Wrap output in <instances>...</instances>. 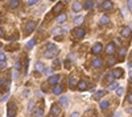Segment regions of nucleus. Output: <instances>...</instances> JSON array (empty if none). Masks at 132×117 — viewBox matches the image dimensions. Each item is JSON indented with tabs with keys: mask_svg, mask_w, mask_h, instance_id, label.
Wrapping results in <instances>:
<instances>
[{
	"mask_svg": "<svg viewBox=\"0 0 132 117\" xmlns=\"http://www.w3.org/2000/svg\"><path fill=\"white\" fill-rule=\"evenodd\" d=\"M60 53V50L57 49L56 45H53V44H49L46 46V50L44 51V57L45 58H48V59H51V58H54V57H57Z\"/></svg>",
	"mask_w": 132,
	"mask_h": 117,
	"instance_id": "obj_1",
	"label": "nucleus"
},
{
	"mask_svg": "<svg viewBox=\"0 0 132 117\" xmlns=\"http://www.w3.org/2000/svg\"><path fill=\"white\" fill-rule=\"evenodd\" d=\"M34 29H36V22H34V21H28V22H27V25H25V29H24L25 36L32 34Z\"/></svg>",
	"mask_w": 132,
	"mask_h": 117,
	"instance_id": "obj_2",
	"label": "nucleus"
},
{
	"mask_svg": "<svg viewBox=\"0 0 132 117\" xmlns=\"http://www.w3.org/2000/svg\"><path fill=\"white\" fill-rule=\"evenodd\" d=\"M16 110H17V108H16V104L9 101L8 103V112H7V117H15L16 116Z\"/></svg>",
	"mask_w": 132,
	"mask_h": 117,
	"instance_id": "obj_3",
	"label": "nucleus"
},
{
	"mask_svg": "<svg viewBox=\"0 0 132 117\" xmlns=\"http://www.w3.org/2000/svg\"><path fill=\"white\" fill-rule=\"evenodd\" d=\"M102 51H103V45L101 44V42H96L94 46H92V49H91V53H92V54H95V55L101 54Z\"/></svg>",
	"mask_w": 132,
	"mask_h": 117,
	"instance_id": "obj_4",
	"label": "nucleus"
},
{
	"mask_svg": "<svg viewBox=\"0 0 132 117\" xmlns=\"http://www.w3.org/2000/svg\"><path fill=\"white\" fill-rule=\"evenodd\" d=\"M85 34H86V32L83 30V29H75V32H74V37L77 38V40H81V38L85 37Z\"/></svg>",
	"mask_w": 132,
	"mask_h": 117,
	"instance_id": "obj_5",
	"label": "nucleus"
},
{
	"mask_svg": "<svg viewBox=\"0 0 132 117\" xmlns=\"http://www.w3.org/2000/svg\"><path fill=\"white\" fill-rule=\"evenodd\" d=\"M91 64H92V67H95V69H99V67L103 66V59H101V58H95V59L91 61Z\"/></svg>",
	"mask_w": 132,
	"mask_h": 117,
	"instance_id": "obj_6",
	"label": "nucleus"
},
{
	"mask_svg": "<svg viewBox=\"0 0 132 117\" xmlns=\"http://www.w3.org/2000/svg\"><path fill=\"white\" fill-rule=\"evenodd\" d=\"M106 53H107L108 55H112L115 53V44H112V42H110V44L107 45V46H106Z\"/></svg>",
	"mask_w": 132,
	"mask_h": 117,
	"instance_id": "obj_7",
	"label": "nucleus"
},
{
	"mask_svg": "<svg viewBox=\"0 0 132 117\" xmlns=\"http://www.w3.org/2000/svg\"><path fill=\"white\" fill-rule=\"evenodd\" d=\"M101 8L103 9V11H108V9H111V8H112V3H111V0H104V1L102 3Z\"/></svg>",
	"mask_w": 132,
	"mask_h": 117,
	"instance_id": "obj_8",
	"label": "nucleus"
},
{
	"mask_svg": "<svg viewBox=\"0 0 132 117\" xmlns=\"http://www.w3.org/2000/svg\"><path fill=\"white\" fill-rule=\"evenodd\" d=\"M131 28H128V27H124V28H122L120 29V34L123 36V37H125V38H128L131 36Z\"/></svg>",
	"mask_w": 132,
	"mask_h": 117,
	"instance_id": "obj_9",
	"label": "nucleus"
},
{
	"mask_svg": "<svg viewBox=\"0 0 132 117\" xmlns=\"http://www.w3.org/2000/svg\"><path fill=\"white\" fill-rule=\"evenodd\" d=\"M77 87H78L79 91H86V90L89 88L87 82H85V80H78V84H77Z\"/></svg>",
	"mask_w": 132,
	"mask_h": 117,
	"instance_id": "obj_10",
	"label": "nucleus"
},
{
	"mask_svg": "<svg viewBox=\"0 0 132 117\" xmlns=\"http://www.w3.org/2000/svg\"><path fill=\"white\" fill-rule=\"evenodd\" d=\"M58 103H60V105L62 107V108H66L67 104H69V99H67V96H61Z\"/></svg>",
	"mask_w": 132,
	"mask_h": 117,
	"instance_id": "obj_11",
	"label": "nucleus"
},
{
	"mask_svg": "<svg viewBox=\"0 0 132 117\" xmlns=\"http://www.w3.org/2000/svg\"><path fill=\"white\" fill-rule=\"evenodd\" d=\"M111 75L114 76V79L122 78V76H123V70H122V69H115L114 71H112V74H111Z\"/></svg>",
	"mask_w": 132,
	"mask_h": 117,
	"instance_id": "obj_12",
	"label": "nucleus"
},
{
	"mask_svg": "<svg viewBox=\"0 0 132 117\" xmlns=\"http://www.w3.org/2000/svg\"><path fill=\"white\" fill-rule=\"evenodd\" d=\"M71 9H73L74 12H79L81 9H83V7H82V4L79 1H74L73 5H71Z\"/></svg>",
	"mask_w": 132,
	"mask_h": 117,
	"instance_id": "obj_13",
	"label": "nucleus"
},
{
	"mask_svg": "<svg viewBox=\"0 0 132 117\" xmlns=\"http://www.w3.org/2000/svg\"><path fill=\"white\" fill-rule=\"evenodd\" d=\"M78 84V80H77L75 76H70L69 78V87L70 88H75V86Z\"/></svg>",
	"mask_w": 132,
	"mask_h": 117,
	"instance_id": "obj_14",
	"label": "nucleus"
},
{
	"mask_svg": "<svg viewBox=\"0 0 132 117\" xmlns=\"http://www.w3.org/2000/svg\"><path fill=\"white\" fill-rule=\"evenodd\" d=\"M62 9H63V4H62V3H58V4L53 8V13L54 15H58V13L62 12Z\"/></svg>",
	"mask_w": 132,
	"mask_h": 117,
	"instance_id": "obj_15",
	"label": "nucleus"
},
{
	"mask_svg": "<svg viewBox=\"0 0 132 117\" xmlns=\"http://www.w3.org/2000/svg\"><path fill=\"white\" fill-rule=\"evenodd\" d=\"M50 112H51V115H54V116H58L60 113H61V109H60V107L57 105V104H54V105H51V109H50Z\"/></svg>",
	"mask_w": 132,
	"mask_h": 117,
	"instance_id": "obj_16",
	"label": "nucleus"
},
{
	"mask_svg": "<svg viewBox=\"0 0 132 117\" xmlns=\"http://www.w3.org/2000/svg\"><path fill=\"white\" fill-rule=\"evenodd\" d=\"M58 80H60V75H51L49 79H48V82L50 84H54V86H56V84L58 83Z\"/></svg>",
	"mask_w": 132,
	"mask_h": 117,
	"instance_id": "obj_17",
	"label": "nucleus"
},
{
	"mask_svg": "<svg viewBox=\"0 0 132 117\" xmlns=\"http://www.w3.org/2000/svg\"><path fill=\"white\" fill-rule=\"evenodd\" d=\"M62 86H58V84H56V86H54V88H53V93L54 95H61V93H62Z\"/></svg>",
	"mask_w": 132,
	"mask_h": 117,
	"instance_id": "obj_18",
	"label": "nucleus"
},
{
	"mask_svg": "<svg viewBox=\"0 0 132 117\" xmlns=\"http://www.w3.org/2000/svg\"><path fill=\"white\" fill-rule=\"evenodd\" d=\"M19 4H20V0H11L8 5H9V8H11V9H15V8L19 7Z\"/></svg>",
	"mask_w": 132,
	"mask_h": 117,
	"instance_id": "obj_19",
	"label": "nucleus"
},
{
	"mask_svg": "<svg viewBox=\"0 0 132 117\" xmlns=\"http://www.w3.org/2000/svg\"><path fill=\"white\" fill-rule=\"evenodd\" d=\"M104 95H106V91L104 90H101V91H98V92L94 95V99L95 100H101V97H103Z\"/></svg>",
	"mask_w": 132,
	"mask_h": 117,
	"instance_id": "obj_20",
	"label": "nucleus"
},
{
	"mask_svg": "<svg viewBox=\"0 0 132 117\" xmlns=\"http://www.w3.org/2000/svg\"><path fill=\"white\" fill-rule=\"evenodd\" d=\"M33 116H34V117H42V116H44V109H42V108H37V109H34Z\"/></svg>",
	"mask_w": 132,
	"mask_h": 117,
	"instance_id": "obj_21",
	"label": "nucleus"
},
{
	"mask_svg": "<svg viewBox=\"0 0 132 117\" xmlns=\"http://www.w3.org/2000/svg\"><path fill=\"white\" fill-rule=\"evenodd\" d=\"M85 9H91L92 7H94V1H91V0H87V1H85V4L82 5Z\"/></svg>",
	"mask_w": 132,
	"mask_h": 117,
	"instance_id": "obj_22",
	"label": "nucleus"
},
{
	"mask_svg": "<svg viewBox=\"0 0 132 117\" xmlns=\"http://www.w3.org/2000/svg\"><path fill=\"white\" fill-rule=\"evenodd\" d=\"M99 105H101V109H107L108 108V105H110V101H108V100H102L101 103H99Z\"/></svg>",
	"mask_w": 132,
	"mask_h": 117,
	"instance_id": "obj_23",
	"label": "nucleus"
},
{
	"mask_svg": "<svg viewBox=\"0 0 132 117\" xmlns=\"http://www.w3.org/2000/svg\"><path fill=\"white\" fill-rule=\"evenodd\" d=\"M34 69H36V71H38V72H42V71L45 70V66H44V63L37 62L36 66H34Z\"/></svg>",
	"mask_w": 132,
	"mask_h": 117,
	"instance_id": "obj_24",
	"label": "nucleus"
},
{
	"mask_svg": "<svg viewBox=\"0 0 132 117\" xmlns=\"http://www.w3.org/2000/svg\"><path fill=\"white\" fill-rule=\"evenodd\" d=\"M66 15H58V17L56 18L57 20V22H58V24H62V22H65L66 21Z\"/></svg>",
	"mask_w": 132,
	"mask_h": 117,
	"instance_id": "obj_25",
	"label": "nucleus"
},
{
	"mask_svg": "<svg viewBox=\"0 0 132 117\" xmlns=\"http://www.w3.org/2000/svg\"><path fill=\"white\" fill-rule=\"evenodd\" d=\"M108 21H110V18H108L107 16H102L101 20H99V24H101V25H106V24H108Z\"/></svg>",
	"mask_w": 132,
	"mask_h": 117,
	"instance_id": "obj_26",
	"label": "nucleus"
},
{
	"mask_svg": "<svg viewBox=\"0 0 132 117\" xmlns=\"http://www.w3.org/2000/svg\"><path fill=\"white\" fill-rule=\"evenodd\" d=\"M17 47H19V45L16 44V42H13V44H11L9 46H7L5 49H7V50H9V51H13V50H16Z\"/></svg>",
	"mask_w": 132,
	"mask_h": 117,
	"instance_id": "obj_27",
	"label": "nucleus"
},
{
	"mask_svg": "<svg viewBox=\"0 0 132 117\" xmlns=\"http://www.w3.org/2000/svg\"><path fill=\"white\" fill-rule=\"evenodd\" d=\"M82 21H83V17H82V16H77L75 20H74V24H75L77 27H78L79 24H82Z\"/></svg>",
	"mask_w": 132,
	"mask_h": 117,
	"instance_id": "obj_28",
	"label": "nucleus"
},
{
	"mask_svg": "<svg viewBox=\"0 0 132 117\" xmlns=\"http://www.w3.org/2000/svg\"><path fill=\"white\" fill-rule=\"evenodd\" d=\"M125 54H127V50H125L124 47H122L120 50H119V58H124Z\"/></svg>",
	"mask_w": 132,
	"mask_h": 117,
	"instance_id": "obj_29",
	"label": "nucleus"
},
{
	"mask_svg": "<svg viewBox=\"0 0 132 117\" xmlns=\"http://www.w3.org/2000/svg\"><path fill=\"white\" fill-rule=\"evenodd\" d=\"M115 63H116V59H115V58H112V57L107 61V66H114Z\"/></svg>",
	"mask_w": 132,
	"mask_h": 117,
	"instance_id": "obj_30",
	"label": "nucleus"
},
{
	"mask_svg": "<svg viewBox=\"0 0 132 117\" xmlns=\"http://www.w3.org/2000/svg\"><path fill=\"white\" fill-rule=\"evenodd\" d=\"M123 93H124V88H123V87H118V88H116V95L122 96Z\"/></svg>",
	"mask_w": 132,
	"mask_h": 117,
	"instance_id": "obj_31",
	"label": "nucleus"
},
{
	"mask_svg": "<svg viewBox=\"0 0 132 117\" xmlns=\"http://www.w3.org/2000/svg\"><path fill=\"white\" fill-rule=\"evenodd\" d=\"M118 88V83L116 82H114L112 84H110V86H108V90H116Z\"/></svg>",
	"mask_w": 132,
	"mask_h": 117,
	"instance_id": "obj_32",
	"label": "nucleus"
},
{
	"mask_svg": "<svg viewBox=\"0 0 132 117\" xmlns=\"http://www.w3.org/2000/svg\"><path fill=\"white\" fill-rule=\"evenodd\" d=\"M34 42H36V41H34V40H30L29 42H28V45H27V47H28V49H32V47H33V46H34Z\"/></svg>",
	"mask_w": 132,
	"mask_h": 117,
	"instance_id": "obj_33",
	"label": "nucleus"
},
{
	"mask_svg": "<svg viewBox=\"0 0 132 117\" xmlns=\"http://www.w3.org/2000/svg\"><path fill=\"white\" fill-rule=\"evenodd\" d=\"M15 69H16V71H19L21 69V62L20 61H17V62H16V64H15Z\"/></svg>",
	"mask_w": 132,
	"mask_h": 117,
	"instance_id": "obj_34",
	"label": "nucleus"
},
{
	"mask_svg": "<svg viewBox=\"0 0 132 117\" xmlns=\"http://www.w3.org/2000/svg\"><path fill=\"white\" fill-rule=\"evenodd\" d=\"M7 67V61H3V62H0V69H5Z\"/></svg>",
	"mask_w": 132,
	"mask_h": 117,
	"instance_id": "obj_35",
	"label": "nucleus"
},
{
	"mask_svg": "<svg viewBox=\"0 0 132 117\" xmlns=\"http://www.w3.org/2000/svg\"><path fill=\"white\" fill-rule=\"evenodd\" d=\"M8 97H9V92H8V93H5V95L1 97V101H7V100H8Z\"/></svg>",
	"mask_w": 132,
	"mask_h": 117,
	"instance_id": "obj_36",
	"label": "nucleus"
},
{
	"mask_svg": "<svg viewBox=\"0 0 132 117\" xmlns=\"http://www.w3.org/2000/svg\"><path fill=\"white\" fill-rule=\"evenodd\" d=\"M37 1L38 0H28V5H33V4H36Z\"/></svg>",
	"mask_w": 132,
	"mask_h": 117,
	"instance_id": "obj_37",
	"label": "nucleus"
},
{
	"mask_svg": "<svg viewBox=\"0 0 132 117\" xmlns=\"http://www.w3.org/2000/svg\"><path fill=\"white\" fill-rule=\"evenodd\" d=\"M3 61H5V54L0 53V62H3Z\"/></svg>",
	"mask_w": 132,
	"mask_h": 117,
	"instance_id": "obj_38",
	"label": "nucleus"
},
{
	"mask_svg": "<svg viewBox=\"0 0 132 117\" xmlns=\"http://www.w3.org/2000/svg\"><path fill=\"white\" fill-rule=\"evenodd\" d=\"M60 66H61V62H60V59H57L54 62V67H60Z\"/></svg>",
	"mask_w": 132,
	"mask_h": 117,
	"instance_id": "obj_39",
	"label": "nucleus"
},
{
	"mask_svg": "<svg viewBox=\"0 0 132 117\" xmlns=\"http://www.w3.org/2000/svg\"><path fill=\"white\" fill-rule=\"evenodd\" d=\"M107 80H108V82H112V80H114V76H112L111 74H110V75H107Z\"/></svg>",
	"mask_w": 132,
	"mask_h": 117,
	"instance_id": "obj_40",
	"label": "nucleus"
},
{
	"mask_svg": "<svg viewBox=\"0 0 132 117\" xmlns=\"http://www.w3.org/2000/svg\"><path fill=\"white\" fill-rule=\"evenodd\" d=\"M33 105H34V101L32 100V101L29 103V110H32V108H33Z\"/></svg>",
	"mask_w": 132,
	"mask_h": 117,
	"instance_id": "obj_41",
	"label": "nucleus"
},
{
	"mask_svg": "<svg viewBox=\"0 0 132 117\" xmlns=\"http://www.w3.org/2000/svg\"><path fill=\"white\" fill-rule=\"evenodd\" d=\"M128 7H130V9L132 11V0H128Z\"/></svg>",
	"mask_w": 132,
	"mask_h": 117,
	"instance_id": "obj_42",
	"label": "nucleus"
},
{
	"mask_svg": "<svg viewBox=\"0 0 132 117\" xmlns=\"http://www.w3.org/2000/svg\"><path fill=\"white\" fill-rule=\"evenodd\" d=\"M50 71H51L50 69H48V70H44L42 72H44V74H46V75H48V74H50Z\"/></svg>",
	"mask_w": 132,
	"mask_h": 117,
	"instance_id": "obj_43",
	"label": "nucleus"
},
{
	"mask_svg": "<svg viewBox=\"0 0 132 117\" xmlns=\"http://www.w3.org/2000/svg\"><path fill=\"white\" fill-rule=\"evenodd\" d=\"M71 117H79V113L78 112H74L73 115H71Z\"/></svg>",
	"mask_w": 132,
	"mask_h": 117,
	"instance_id": "obj_44",
	"label": "nucleus"
},
{
	"mask_svg": "<svg viewBox=\"0 0 132 117\" xmlns=\"http://www.w3.org/2000/svg\"><path fill=\"white\" fill-rule=\"evenodd\" d=\"M27 95H29V90H25L24 91V96H27Z\"/></svg>",
	"mask_w": 132,
	"mask_h": 117,
	"instance_id": "obj_45",
	"label": "nucleus"
},
{
	"mask_svg": "<svg viewBox=\"0 0 132 117\" xmlns=\"http://www.w3.org/2000/svg\"><path fill=\"white\" fill-rule=\"evenodd\" d=\"M128 101H130V103L132 104V93H131V95H130V96H128Z\"/></svg>",
	"mask_w": 132,
	"mask_h": 117,
	"instance_id": "obj_46",
	"label": "nucleus"
},
{
	"mask_svg": "<svg viewBox=\"0 0 132 117\" xmlns=\"http://www.w3.org/2000/svg\"><path fill=\"white\" fill-rule=\"evenodd\" d=\"M65 66H66V67H70V62H69V61H67V62L65 63Z\"/></svg>",
	"mask_w": 132,
	"mask_h": 117,
	"instance_id": "obj_47",
	"label": "nucleus"
},
{
	"mask_svg": "<svg viewBox=\"0 0 132 117\" xmlns=\"http://www.w3.org/2000/svg\"><path fill=\"white\" fill-rule=\"evenodd\" d=\"M3 33H4V32H3V29L0 28V37H1V36H3Z\"/></svg>",
	"mask_w": 132,
	"mask_h": 117,
	"instance_id": "obj_48",
	"label": "nucleus"
},
{
	"mask_svg": "<svg viewBox=\"0 0 132 117\" xmlns=\"http://www.w3.org/2000/svg\"><path fill=\"white\" fill-rule=\"evenodd\" d=\"M127 112H128V113H132V108H128V109H127Z\"/></svg>",
	"mask_w": 132,
	"mask_h": 117,
	"instance_id": "obj_49",
	"label": "nucleus"
},
{
	"mask_svg": "<svg viewBox=\"0 0 132 117\" xmlns=\"http://www.w3.org/2000/svg\"><path fill=\"white\" fill-rule=\"evenodd\" d=\"M130 79H131V82H132V71L130 72Z\"/></svg>",
	"mask_w": 132,
	"mask_h": 117,
	"instance_id": "obj_50",
	"label": "nucleus"
},
{
	"mask_svg": "<svg viewBox=\"0 0 132 117\" xmlns=\"http://www.w3.org/2000/svg\"><path fill=\"white\" fill-rule=\"evenodd\" d=\"M114 117H119V113H115V115H114Z\"/></svg>",
	"mask_w": 132,
	"mask_h": 117,
	"instance_id": "obj_51",
	"label": "nucleus"
},
{
	"mask_svg": "<svg viewBox=\"0 0 132 117\" xmlns=\"http://www.w3.org/2000/svg\"><path fill=\"white\" fill-rule=\"evenodd\" d=\"M1 91H3V88H1V87H0V92H1Z\"/></svg>",
	"mask_w": 132,
	"mask_h": 117,
	"instance_id": "obj_52",
	"label": "nucleus"
},
{
	"mask_svg": "<svg viewBox=\"0 0 132 117\" xmlns=\"http://www.w3.org/2000/svg\"><path fill=\"white\" fill-rule=\"evenodd\" d=\"M0 24H1V17H0Z\"/></svg>",
	"mask_w": 132,
	"mask_h": 117,
	"instance_id": "obj_53",
	"label": "nucleus"
},
{
	"mask_svg": "<svg viewBox=\"0 0 132 117\" xmlns=\"http://www.w3.org/2000/svg\"><path fill=\"white\" fill-rule=\"evenodd\" d=\"M50 1H54V0H50Z\"/></svg>",
	"mask_w": 132,
	"mask_h": 117,
	"instance_id": "obj_54",
	"label": "nucleus"
},
{
	"mask_svg": "<svg viewBox=\"0 0 132 117\" xmlns=\"http://www.w3.org/2000/svg\"><path fill=\"white\" fill-rule=\"evenodd\" d=\"M102 1H104V0H102Z\"/></svg>",
	"mask_w": 132,
	"mask_h": 117,
	"instance_id": "obj_55",
	"label": "nucleus"
},
{
	"mask_svg": "<svg viewBox=\"0 0 132 117\" xmlns=\"http://www.w3.org/2000/svg\"><path fill=\"white\" fill-rule=\"evenodd\" d=\"M65 1H67V0H65Z\"/></svg>",
	"mask_w": 132,
	"mask_h": 117,
	"instance_id": "obj_56",
	"label": "nucleus"
}]
</instances>
